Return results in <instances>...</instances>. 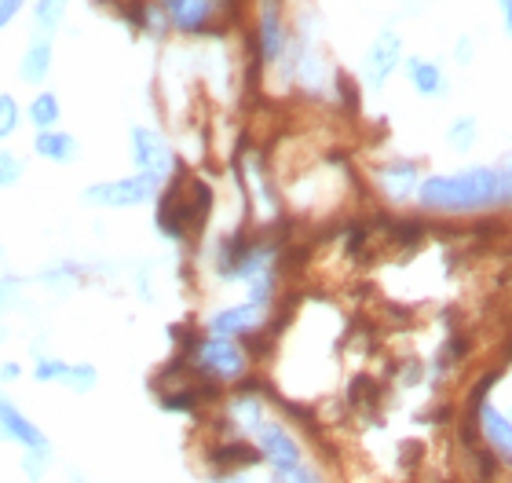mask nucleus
I'll return each instance as SVG.
<instances>
[{"label":"nucleus","instance_id":"13","mask_svg":"<svg viewBox=\"0 0 512 483\" xmlns=\"http://www.w3.org/2000/svg\"><path fill=\"white\" fill-rule=\"evenodd\" d=\"M52 63H55V44H52V33H33L30 44H26V52L19 59V81L22 85H33L41 88L52 74Z\"/></svg>","mask_w":512,"mask_h":483},{"label":"nucleus","instance_id":"25","mask_svg":"<svg viewBox=\"0 0 512 483\" xmlns=\"http://www.w3.org/2000/svg\"><path fill=\"white\" fill-rule=\"evenodd\" d=\"M52 469V451H22V473L30 483H41Z\"/></svg>","mask_w":512,"mask_h":483},{"label":"nucleus","instance_id":"15","mask_svg":"<svg viewBox=\"0 0 512 483\" xmlns=\"http://www.w3.org/2000/svg\"><path fill=\"white\" fill-rule=\"evenodd\" d=\"M406 77H410V85H414V92L421 99H447V92H450L447 70H443L436 59L410 55V59H406Z\"/></svg>","mask_w":512,"mask_h":483},{"label":"nucleus","instance_id":"23","mask_svg":"<svg viewBox=\"0 0 512 483\" xmlns=\"http://www.w3.org/2000/svg\"><path fill=\"white\" fill-rule=\"evenodd\" d=\"M22 176H26V161L0 143V191H11L15 183H22Z\"/></svg>","mask_w":512,"mask_h":483},{"label":"nucleus","instance_id":"28","mask_svg":"<svg viewBox=\"0 0 512 483\" xmlns=\"http://www.w3.org/2000/svg\"><path fill=\"white\" fill-rule=\"evenodd\" d=\"M454 59H458L461 66H469L472 59H476V44H472V37H458V44H454Z\"/></svg>","mask_w":512,"mask_h":483},{"label":"nucleus","instance_id":"10","mask_svg":"<svg viewBox=\"0 0 512 483\" xmlns=\"http://www.w3.org/2000/svg\"><path fill=\"white\" fill-rule=\"evenodd\" d=\"M0 440L15 443L19 451H52V440L44 436V429L37 421H30V414H22V407L0 388Z\"/></svg>","mask_w":512,"mask_h":483},{"label":"nucleus","instance_id":"4","mask_svg":"<svg viewBox=\"0 0 512 483\" xmlns=\"http://www.w3.org/2000/svg\"><path fill=\"white\" fill-rule=\"evenodd\" d=\"M158 11L180 37H205L227 19L224 0H161Z\"/></svg>","mask_w":512,"mask_h":483},{"label":"nucleus","instance_id":"14","mask_svg":"<svg viewBox=\"0 0 512 483\" xmlns=\"http://www.w3.org/2000/svg\"><path fill=\"white\" fill-rule=\"evenodd\" d=\"M260 465V454L249 440H220L209 447V473H249Z\"/></svg>","mask_w":512,"mask_h":483},{"label":"nucleus","instance_id":"30","mask_svg":"<svg viewBox=\"0 0 512 483\" xmlns=\"http://www.w3.org/2000/svg\"><path fill=\"white\" fill-rule=\"evenodd\" d=\"M22 377V363H0V385H8V381H19Z\"/></svg>","mask_w":512,"mask_h":483},{"label":"nucleus","instance_id":"32","mask_svg":"<svg viewBox=\"0 0 512 483\" xmlns=\"http://www.w3.org/2000/svg\"><path fill=\"white\" fill-rule=\"evenodd\" d=\"M8 337H11V330H8V322L0 319V344H8Z\"/></svg>","mask_w":512,"mask_h":483},{"label":"nucleus","instance_id":"16","mask_svg":"<svg viewBox=\"0 0 512 483\" xmlns=\"http://www.w3.org/2000/svg\"><path fill=\"white\" fill-rule=\"evenodd\" d=\"M33 154L44 161H52V165H70V161H77V154H81V143H77L74 132L66 129H44L33 136Z\"/></svg>","mask_w":512,"mask_h":483},{"label":"nucleus","instance_id":"8","mask_svg":"<svg viewBox=\"0 0 512 483\" xmlns=\"http://www.w3.org/2000/svg\"><path fill=\"white\" fill-rule=\"evenodd\" d=\"M465 421H472V429L480 436V443L491 454H498L505 465L512 462V421L502 407H494L491 396L476 403L472 410H465Z\"/></svg>","mask_w":512,"mask_h":483},{"label":"nucleus","instance_id":"7","mask_svg":"<svg viewBox=\"0 0 512 483\" xmlns=\"http://www.w3.org/2000/svg\"><path fill=\"white\" fill-rule=\"evenodd\" d=\"M271 326V308L256 301L242 304H227V308H216L209 319H205V333L213 337H235V341H249L256 333H267Z\"/></svg>","mask_w":512,"mask_h":483},{"label":"nucleus","instance_id":"5","mask_svg":"<svg viewBox=\"0 0 512 483\" xmlns=\"http://www.w3.org/2000/svg\"><path fill=\"white\" fill-rule=\"evenodd\" d=\"M249 440H253L260 462L271 465V469H293V465L304 462V443H300V436L289 429L286 421H275L271 414L260 425H253Z\"/></svg>","mask_w":512,"mask_h":483},{"label":"nucleus","instance_id":"31","mask_svg":"<svg viewBox=\"0 0 512 483\" xmlns=\"http://www.w3.org/2000/svg\"><path fill=\"white\" fill-rule=\"evenodd\" d=\"M498 8H502L505 22H512V0H498Z\"/></svg>","mask_w":512,"mask_h":483},{"label":"nucleus","instance_id":"18","mask_svg":"<svg viewBox=\"0 0 512 483\" xmlns=\"http://www.w3.org/2000/svg\"><path fill=\"white\" fill-rule=\"evenodd\" d=\"M443 140H447V147L454 154H469L472 147L480 143V121L472 118V114H465V118H454Z\"/></svg>","mask_w":512,"mask_h":483},{"label":"nucleus","instance_id":"27","mask_svg":"<svg viewBox=\"0 0 512 483\" xmlns=\"http://www.w3.org/2000/svg\"><path fill=\"white\" fill-rule=\"evenodd\" d=\"M22 8H30V0H0V30H8L22 15Z\"/></svg>","mask_w":512,"mask_h":483},{"label":"nucleus","instance_id":"20","mask_svg":"<svg viewBox=\"0 0 512 483\" xmlns=\"http://www.w3.org/2000/svg\"><path fill=\"white\" fill-rule=\"evenodd\" d=\"M63 385L70 388L74 396H88V392H92V388L99 385V370H96V363H70V366H66Z\"/></svg>","mask_w":512,"mask_h":483},{"label":"nucleus","instance_id":"22","mask_svg":"<svg viewBox=\"0 0 512 483\" xmlns=\"http://www.w3.org/2000/svg\"><path fill=\"white\" fill-rule=\"evenodd\" d=\"M22 125V107L11 92H0V143H8Z\"/></svg>","mask_w":512,"mask_h":483},{"label":"nucleus","instance_id":"26","mask_svg":"<svg viewBox=\"0 0 512 483\" xmlns=\"http://www.w3.org/2000/svg\"><path fill=\"white\" fill-rule=\"evenodd\" d=\"M330 81H333V92H337V103L348 107V114H355L359 110V85L348 74H333Z\"/></svg>","mask_w":512,"mask_h":483},{"label":"nucleus","instance_id":"12","mask_svg":"<svg viewBox=\"0 0 512 483\" xmlns=\"http://www.w3.org/2000/svg\"><path fill=\"white\" fill-rule=\"evenodd\" d=\"M417 183H421V165H417L414 158H403V154H395V158L381 161V165L374 169V187L392 205L414 202Z\"/></svg>","mask_w":512,"mask_h":483},{"label":"nucleus","instance_id":"2","mask_svg":"<svg viewBox=\"0 0 512 483\" xmlns=\"http://www.w3.org/2000/svg\"><path fill=\"white\" fill-rule=\"evenodd\" d=\"M180 355L183 366H191V374L213 388L238 385L253 366V352L246 344L235 337H213V333H187Z\"/></svg>","mask_w":512,"mask_h":483},{"label":"nucleus","instance_id":"3","mask_svg":"<svg viewBox=\"0 0 512 483\" xmlns=\"http://www.w3.org/2000/svg\"><path fill=\"white\" fill-rule=\"evenodd\" d=\"M161 183L147 172H132V176H118V180H96L88 183L81 198L92 209H139L158 198Z\"/></svg>","mask_w":512,"mask_h":483},{"label":"nucleus","instance_id":"19","mask_svg":"<svg viewBox=\"0 0 512 483\" xmlns=\"http://www.w3.org/2000/svg\"><path fill=\"white\" fill-rule=\"evenodd\" d=\"M70 4L74 0H33L30 8H33V26L41 33H52L66 22V11H70Z\"/></svg>","mask_w":512,"mask_h":483},{"label":"nucleus","instance_id":"11","mask_svg":"<svg viewBox=\"0 0 512 483\" xmlns=\"http://www.w3.org/2000/svg\"><path fill=\"white\" fill-rule=\"evenodd\" d=\"M289 52V26L282 15V0H260V15H256V55L267 66L282 63Z\"/></svg>","mask_w":512,"mask_h":483},{"label":"nucleus","instance_id":"24","mask_svg":"<svg viewBox=\"0 0 512 483\" xmlns=\"http://www.w3.org/2000/svg\"><path fill=\"white\" fill-rule=\"evenodd\" d=\"M267 483H326V476L315 469V465L300 462L293 469H271V480Z\"/></svg>","mask_w":512,"mask_h":483},{"label":"nucleus","instance_id":"29","mask_svg":"<svg viewBox=\"0 0 512 483\" xmlns=\"http://www.w3.org/2000/svg\"><path fill=\"white\" fill-rule=\"evenodd\" d=\"M205 483H256L249 473H209Z\"/></svg>","mask_w":512,"mask_h":483},{"label":"nucleus","instance_id":"21","mask_svg":"<svg viewBox=\"0 0 512 483\" xmlns=\"http://www.w3.org/2000/svg\"><path fill=\"white\" fill-rule=\"evenodd\" d=\"M66 359H59V355H37V363H33V381L37 385H63L66 377Z\"/></svg>","mask_w":512,"mask_h":483},{"label":"nucleus","instance_id":"17","mask_svg":"<svg viewBox=\"0 0 512 483\" xmlns=\"http://www.w3.org/2000/svg\"><path fill=\"white\" fill-rule=\"evenodd\" d=\"M26 121L33 125V132L55 129V125L63 121V103H59V96L48 92V88H41V92L30 99V107H26Z\"/></svg>","mask_w":512,"mask_h":483},{"label":"nucleus","instance_id":"6","mask_svg":"<svg viewBox=\"0 0 512 483\" xmlns=\"http://www.w3.org/2000/svg\"><path fill=\"white\" fill-rule=\"evenodd\" d=\"M128 143H132V165H136V172L154 176L161 187L176 176V151H172V143L165 140L158 129H150V125H132Z\"/></svg>","mask_w":512,"mask_h":483},{"label":"nucleus","instance_id":"1","mask_svg":"<svg viewBox=\"0 0 512 483\" xmlns=\"http://www.w3.org/2000/svg\"><path fill=\"white\" fill-rule=\"evenodd\" d=\"M414 202L425 216H447V220L502 216L512 202V172L509 165L432 172V176H421Z\"/></svg>","mask_w":512,"mask_h":483},{"label":"nucleus","instance_id":"33","mask_svg":"<svg viewBox=\"0 0 512 483\" xmlns=\"http://www.w3.org/2000/svg\"><path fill=\"white\" fill-rule=\"evenodd\" d=\"M70 483H88V480L81 473H70Z\"/></svg>","mask_w":512,"mask_h":483},{"label":"nucleus","instance_id":"9","mask_svg":"<svg viewBox=\"0 0 512 483\" xmlns=\"http://www.w3.org/2000/svg\"><path fill=\"white\" fill-rule=\"evenodd\" d=\"M403 66V37L395 30H381L363 55V85L366 92H381L392 74Z\"/></svg>","mask_w":512,"mask_h":483}]
</instances>
